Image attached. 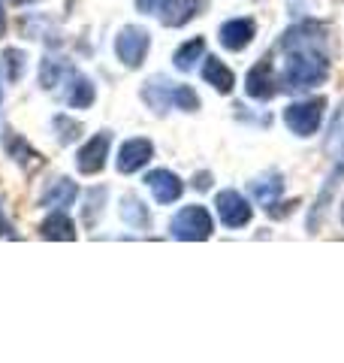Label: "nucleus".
<instances>
[{"label":"nucleus","mask_w":344,"mask_h":363,"mask_svg":"<svg viewBox=\"0 0 344 363\" xmlns=\"http://www.w3.org/2000/svg\"><path fill=\"white\" fill-rule=\"evenodd\" d=\"M4 21H6V16H4V0H0V37H4V28H6Z\"/></svg>","instance_id":"nucleus-26"},{"label":"nucleus","mask_w":344,"mask_h":363,"mask_svg":"<svg viewBox=\"0 0 344 363\" xmlns=\"http://www.w3.org/2000/svg\"><path fill=\"white\" fill-rule=\"evenodd\" d=\"M169 230L176 240H185V242H200V240H209L212 230H214V221H212V212L205 206H185L176 218H172Z\"/></svg>","instance_id":"nucleus-3"},{"label":"nucleus","mask_w":344,"mask_h":363,"mask_svg":"<svg viewBox=\"0 0 344 363\" xmlns=\"http://www.w3.org/2000/svg\"><path fill=\"white\" fill-rule=\"evenodd\" d=\"M76 73H73V67L67 64L64 58H45L42 64H40V85L45 88V91H55L57 85H64L67 79H73Z\"/></svg>","instance_id":"nucleus-16"},{"label":"nucleus","mask_w":344,"mask_h":363,"mask_svg":"<svg viewBox=\"0 0 344 363\" xmlns=\"http://www.w3.org/2000/svg\"><path fill=\"white\" fill-rule=\"evenodd\" d=\"M4 61H6L9 82H18L21 73H25V52H21V49H6L4 52Z\"/></svg>","instance_id":"nucleus-22"},{"label":"nucleus","mask_w":344,"mask_h":363,"mask_svg":"<svg viewBox=\"0 0 344 363\" xmlns=\"http://www.w3.org/2000/svg\"><path fill=\"white\" fill-rule=\"evenodd\" d=\"M341 218H344V206H341Z\"/></svg>","instance_id":"nucleus-29"},{"label":"nucleus","mask_w":344,"mask_h":363,"mask_svg":"<svg viewBox=\"0 0 344 363\" xmlns=\"http://www.w3.org/2000/svg\"><path fill=\"white\" fill-rule=\"evenodd\" d=\"M254 33H257V28L251 18H233V21H227V25H221V45L229 52H242L251 45Z\"/></svg>","instance_id":"nucleus-12"},{"label":"nucleus","mask_w":344,"mask_h":363,"mask_svg":"<svg viewBox=\"0 0 344 363\" xmlns=\"http://www.w3.org/2000/svg\"><path fill=\"white\" fill-rule=\"evenodd\" d=\"M121 218L130 227H148V209L136 197H124L121 203Z\"/></svg>","instance_id":"nucleus-21"},{"label":"nucleus","mask_w":344,"mask_h":363,"mask_svg":"<svg viewBox=\"0 0 344 363\" xmlns=\"http://www.w3.org/2000/svg\"><path fill=\"white\" fill-rule=\"evenodd\" d=\"M202 52H205V40H202V37L185 43V45H181V49L176 52V67H178V70H190V67L202 58Z\"/></svg>","instance_id":"nucleus-20"},{"label":"nucleus","mask_w":344,"mask_h":363,"mask_svg":"<svg viewBox=\"0 0 344 363\" xmlns=\"http://www.w3.org/2000/svg\"><path fill=\"white\" fill-rule=\"evenodd\" d=\"M281 191H284V182L278 176H266V179L254 182V197L260 200V206H266V209L275 206V200L281 197Z\"/></svg>","instance_id":"nucleus-18"},{"label":"nucleus","mask_w":344,"mask_h":363,"mask_svg":"<svg viewBox=\"0 0 344 363\" xmlns=\"http://www.w3.org/2000/svg\"><path fill=\"white\" fill-rule=\"evenodd\" d=\"M13 4H30V0H13Z\"/></svg>","instance_id":"nucleus-28"},{"label":"nucleus","mask_w":344,"mask_h":363,"mask_svg":"<svg viewBox=\"0 0 344 363\" xmlns=\"http://www.w3.org/2000/svg\"><path fill=\"white\" fill-rule=\"evenodd\" d=\"M148 45H151L148 30L139 28V25H127V28L118 33V40H115V55H118V61L124 67L136 70V67H142V61H145Z\"/></svg>","instance_id":"nucleus-5"},{"label":"nucleus","mask_w":344,"mask_h":363,"mask_svg":"<svg viewBox=\"0 0 344 363\" xmlns=\"http://www.w3.org/2000/svg\"><path fill=\"white\" fill-rule=\"evenodd\" d=\"M248 94L254 97V100H269L278 94V70H275V64L272 61H260L254 70L248 73Z\"/></svg>","instance_id":"nucleus-8"},{"label":"nucleus","mask_w":344,"mask_h":363,"mask_svg":"<svg viewBox=\"0 0 344 363\" xmlns=\"http://www.w3.org/2000/svg\"><path fill=\"white\" fill-rule=\"evenodd\" d=\"M176 97H178V85L169 82L166 76H154V79H148V82L142 85V100L154 112L172 109V106H176Z\"/></svg>","instance_id":"nucleus-9"},{"label":"nucleus","mask_w":344,"mask_h":363,"mask_svg":"<svg viewBox=\"0 0 344 363\" xmlns=\"http://www.w3.org/2000/svg\"><path fill=\"white\" fill-rule=\"evenodd\" d=\"M94 97H97L94 82H91L88 76H73V88H70V94H67V104L73 109H88L94 104Z\"/></svg>","instance_id":"nucleus-17"},{"label":"nucleus","mask_w":344,"mask_h":363,"mask_svg":"<svg viewBox=\"0 0 344 363\" xmlns=\"http://www.w3.org/2000/svg\"><path fill=\"white\" fill-rule=\"evenodd\" d=\"M154 157V145L148 143V140H139V136H136V140H127L121 145V152H118V173H136V169H142L148 161H151Z\"/></svg>","instance_id":"nucleus-10"},{"label":"nucleus","mask_w":344,"mask_h":363,"mask_svg":"<svg viewBox=\"0 0 344 363\" xmlns=\"http://www.w3.org/2000/svg\"><path fill=\"white\" fill-rule=\"evenodd\" d=\"M0 106H4V76H0Z\"/></svg>","instance_id":"nucleus-27"},{"label":"nucleus","mask_w":344,"mask_h":363,"mask_svg":"<svg viewBox=\"0 0 344 363\" xmlns=\"http://www.w3.org/2000/svg\"><path fill=\"white\" fill-rule=\"evenodd\" d=\"M6 152H9V157H13L16 164H21V167H40V164H42V157L33 152V149H28V143L18 140V136H9V140H6Z\"/></svg>","instance_id":"nucleus-19"},{"label":"nucleus","mask_w":344,"mask_h":363,"mask_svg":"<svg viewBox=\"0 0 344 363\" xmlns=\"http://www.w3.org/2000/svg\"><path fill=\"white\" fill-rule=\"evenodd\" d=\"M136 9L145 16H154L166 28H181L197 16L200 0H136Z\"/></svg>","instance_id":"nucleus-2"},{"label":"nucleus","mask_w":344,"mask_h":363,"mask_svg":"<svg viewBox=\"0 0 344 363\" xmlns=\"http://www.w3.org/2000/svg\"><path fill=\"white\" fill-rule=\"evenodd\" d=\"M109 145H112V133L109 130H100L94 133L91 140L79 149L76 155V167L82 176H97L103 167H106V157H109Z\"/></svg>","instance_id":"nucleus-6"},{"label":"nucleus","mask_w":344,"mask_h":363,"mask_svg":"<svg viewBox=\"0 0 344 363\" xmlns=\"http://www.w3.org/2000/svg\"><path fill=\"white\" fill-rule=\"evenodd\" d=\"M202 79L209 82L214 91H221V94H229L236 85V73L229 70V67L221 61V58H214V55H209L202 64Z\"/></svg>","instance_id":"nucleus-15"},{"label":"nucleus","mask_w":344,"mask_h":363,"mask_svg":"<svg viewBox=\"0 0 344 363\" xmlns=\"http://www.w3.org/2000/svg\"><path fill=\"white\" fill-rule=\"evenodd\" d=\"M214 206H217V215H221V221L227 227H245L251 221V203L239 194V191H221L214 200Z\"/></svg>","instance_id":"nucleus-7"},{"label":"nucleus","mask_w":344,"mask_h":363,"mask_svg":"<svg viewBox=\"0 0 344 363\" xmlns=\"http://www.w3.org/2000/svg\"><path fill=\"white\" fill-rule=\"evenodd\" d=\"M76 197H79V188L64 176V179L52 182V185L42 191L40 206H42V209H67V206H73V200H76Z\"/></svg>","instance_id":"nucleus-13"},{"label":"nucleus","mask_w":344,"mask_h":363,"mask_svg":"<svg viewBox=\"0 0 344 363\" xmlns=\"http://www.w3.org/2000/svg\"><path fill=\"white\" fill-rule=\"evenodd\" d=\"M284 64L278 70L281 91H308L326 82L329 76V52H326V30L320 25H296L281 37Z\"/></svg>","instance_id":"nucleus-1"},{"label":"nucleus","mask_w":344,"mask_h":363,"mask_svg":"<svg viewBox=\"0 0 344 363\" xmlns=\"http://www.w3.org/2000/svg\"><path fill=\"white\" fill-rule=\"evenodd\" d=\"M323 109H326V100L323 97L296 100V104H290V106L284 109V124L296 136H311V133H317L320 121H323Z\"/></svg>","instance_id":"nucleus-4"},{"label":"nucleus","mask_w":344,"mask_h":363,"mask_svg":"<svg viewBox=\"0 0 344 363\" xmlns=\"http://www.w3.org/2000/svg\"><path fill=\"white\" fill-rule=\"evenodd\" d=\"M145 185L151 188V194L157 203H176L181 194H185V182H181L176 173H169V169H154V173L145 176Z\"/></svg>","instance_id":"nucleus-11"},{"label":"nucleus","mask_w":344,"mask_h":363,"mask_svg":"<svg viewBox=\"0 0 344 363\" xmlns=\"http://www.w3.org/2000/svg\"><path fill=\"white\" fill-rule=\"evenodd\" d=\"M103 194H106V191H91V200H100ZM94 209H97V206L88 209V224H94Z\"/></svg>","instance_id":"nucleus-24"},{"label":"nucleus","mask_w":344,"mask_h":363,"mask_svg":"<svg viewBox=\"0 0 344 363\" xmlns=\"http://www.w3.org/2000/svg\"><path fill=\"white\" fill-rule=\"evenodd\" d=\"M4 236H9V224L4 218V212H0V240H4Z\"/></svg>","instance_id":"nucleus-25"},{"label":"nucleus","mask_w":344,"mask_h":363,"mask_svg":"<svg viewBox=\"0 0 344 363\" xmlns=\"http://www.w3.org/2000/svg\"><path fill=\"white\" fill-rule=\"evenodd\" d=\"M55 128L61 130V143H73V140H79V133H82V124L73 121V118H67V116H57Z\"/></svg>","instance_id":"nucleus-23"},{"label":"nucleus","mask_w":344,"mask_h":363,"mask_svg":"<svg viewBox=\"0 0 344 363\" xmlns=\"http://www.w3.org/2000/svg\"><path fill=\"white\" fill-rule=\"evenodd\" d=\"M40 233H42V240H52V242H73L76 240V224L67 218L64 209H55L49 218L40 224Z\"/></svg>","instance_id":"nucleus-14"}]
</instances>
